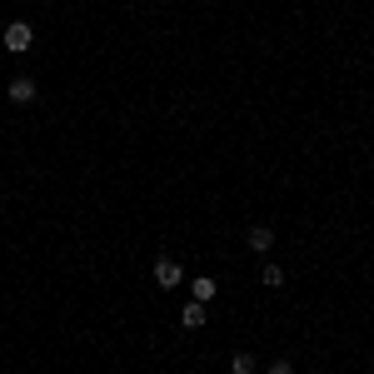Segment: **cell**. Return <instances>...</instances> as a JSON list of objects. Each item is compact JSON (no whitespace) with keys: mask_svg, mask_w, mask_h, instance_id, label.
Masks as SVG:
<instances>
[{"mask_svg":"<svg viewBox=\"0 0 374 374\" xmlns=\"http://www.w3.org/2000/svg\"><path fill=\"white\" fill-rule=\"evenodd\" d=\"M0 40H6L11 56H20V50H30V40H35V25H30V20H11Z\"/></svg>","mask_w":374,"mask_h":374,"instance_id":"1","label":"cell"},{"mask_svg":"<svg viewBox=\"0 0 374 374\" xmlns=\"http://www.w3.org/2000/svg\"><path fill=\"white\" fill-rule=\"evenodd\" d=\"M11 100H15V105H30V100H35V80H30V75L11 80Z\"/></svg>","mask_w":374,"mask_h":374,"instance_id":"4","label":"cell"},{"mask_svg":"<svg viewBox=\"0 0 374 374\" xmlns=\"http://www.w3.org/2000/svg\"><path fill=\"white\" fill-rule=\"evenodd\" d=\"M230 374H254V354L235 349V354H230Z\"/></svg>","mask_w":374,"mask_h":374,"instance_id":"7","label":"cell"},{"mask_svg":"<svg viewBox=\"0 0 374 374\" xmlns=\"http://www.w3.org/2000/svg\"><path fill=\"white\" fill-rule=\"evenodd\" d=\"M270 245H275V230H270V225H250V250H259V254H264Z\"/></svg>","mask_w":374,"mask_h":374,"instance_id":"5","label":"cell"},{"mask_svg":"<svg viewBox=\"0 0 374 374\" xmlns=\"http://www.w3.org/2000/svg\"><path fill=\"white\" fill-rule=\"evenodd\" d=\"M270 374H295V364H285V359H275V364H270Z\"/></svg>","mask_w":374,"mask_h":374,"instance_id":"9","label":"cell"},{"mask_svg":"<svg viewBox=\"0 0 374 374\" xmlns=\"http://www.w3.org/2000/svg\"><path fill=\"white\" fill-rule=\"evenodd\" d=\"M180 325H185V330H200V325H205V304H195V299H190V304L180 309Z\"/></svg>","mask_w":374,"mask_h":374,"instance_id":"6","label":"cell"},{"mask_svg":"<svg viewBox=\"0 0 374 374\" xmlns=\"http://www.w3.org/2000/svg\"><path fill=\"white\" fill-rule=\"evenodd\" d=\"M190 295H195V304H209V299L220 295V285L209 280V275H195V280H190Z\"/></svg>","mask_w":374,"mask_h":374,"instance_id":"3","label":"cell"},{"mask_svg":"<svg viewBox=\"0 0 374 374\" xmlns=\"http://www.w3.org/2000/svg\"><path fill=\"white\" fill-rule=\"evenodd\" d=\"M259 280L270 285V290H280V285H285V270H280V264H264V270H259Z\"/></svg>","mask_w":374,"mask_h":374,"instance_id":"8","label":"cell"},{"mask_svg":"<svg viewBox=\"0 0 374 374\" xmlns=\"http://www.w3.org/2000/svg\"><path fill=\"white\" fill-rule=\"evenodd\" d=\"M155 280H160V290H175V285H185V270H180L170 254H160V259H155Z\"/></svg>","mask_w":374,"mask_h":374,"instance_id":"2","label":"cell"}]
</instances>
